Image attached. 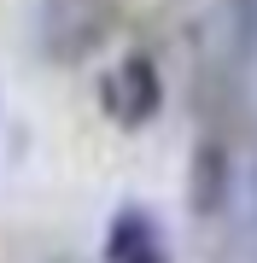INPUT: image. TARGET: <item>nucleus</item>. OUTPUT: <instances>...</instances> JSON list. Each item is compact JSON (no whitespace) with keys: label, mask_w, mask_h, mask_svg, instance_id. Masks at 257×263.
<instances>
[{"label":"nucleus","mask_w":257,"mask_h":263,"mask_svg":"<svg viewBox=\"0 0 257 263\" xmlns=\"http://www.w3.org/2000/svg\"><path fill=\"white\" fill-rule=\"evenodd\" d=\"M111 29V0H47L41 6V41L53 59H88Z\"/></svg>","instance_id":"1"},{"label":"nucleus","mask_w":257,"mask_h":263,"mask_svg":"<svg viewBox=\"0 0 257 263\" xmlns=\"http://www.w3.org/2000/svg\"><path fill=\"white\" fill-rule=\"evenodd\" d=\"M164 105V82H158V65L146 53H129L123 65L105 76V111H111L123 129H141V123H152Z\"/></svg>","instance_id":"2"},{"label":"nucleus","mask_w":257,"mask_h":263,"mask_svg":"<svg viewBox=\"0 0 257 263\" xmlns=\"http://www.w3.org/2000/svg\"><path fill=\"white\" fill-rule=\"evenodd\" d=\"M105 263H170L158 240V222L146 211H117L105 234Z\"/></svg>","instance_id":"3"},{"label":"nucleus","mask_w":257,"mask_h":263,"mask_svg":"<svg viewBox=\"0 0 257 263\" xmlns=\"http://www.w3.org/2000/svg\"><path fill=\"white\" fill-rule=\"evenodd\" d=\"M228 205V152L222 146H199V158H193V211L210 216V211H222Z\"/></svg>","instance_id":"4"}]
</instances>
